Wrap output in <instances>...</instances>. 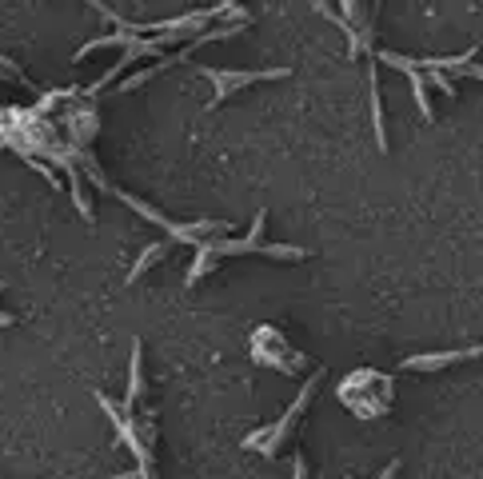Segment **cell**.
I'll use <instances>...</instances> for the list:
<instances>
[{"label":"cell","mask_w":483,"mask_h":479,"mask_svg":"<svg viewBox=\"0 0 483 479\" xmlns=\"http://www.w3.org/2000/svg\"><path fill=\"white\" fill-rule=\"evenodd\" d=\"M320 379H324V372H311L308 379H304V387H300V396L288 404V412L276 419L271 427H260V432H251L248 439H244V447L248 452H264V455H280V447L288 444V435H291V427L304 419V412H308V404H311V396H316V387H320Z\"/></svg>","instance_id":"obj_3"},{"label":"cell","mask_w":483,"mask_h":479,"mask_svg":"<svg viewBox=\"0 0 483 479\" xmlns=\"http://www.w3.org/2000/svg\"><path fill=\"white\" fill-rule=\"evenodd\" d=\"M5 288H8V284H5V279H0V292H5Z\"/></svg>","instance_id":"obj_12"},{"label":"cell","mask_w":483,"mask_h":479,"mask_svg":"<svg viewBox=\"0 0 483 479\" xmlns=\"http://www.w3.org/2000/svg\"><path fill=\"white\" fill-rule=\"evenodd\" d=\"M251 359H256L260 367L280 372V376H300L308 367V356L296 352V347L288 344V336L280 332V327H271V324L251 332Z\"/></svg>","instance_id":"obj_4"},{"label":"cell","mask_w":483,"mask_h":479,"mask_svg":"<svg viewBox=\"0 0 483 479\" xmlns=\"http://www.w3.org/2000/svg\"><path fill=\"white\" fill-rule=\"evenodd\" d=\"M184 56H188V48H184V53H172V56H160L156 64H148V68H140V73H133V76H128L124 84L116 88V93H136V88L153 84V80H156L160 73H168V68H172V64H180V60H184Z\"/></svg>","instance_id":"obj_8"},{"label":"cell","mask_w":483,"mask_h":479,"mask_svg":"<svg viewBox=\"0 0 483 479\" xmlns=\"http://www.w3.org/2000/svg\"><path fill=\"white\" fill-rule=\"evenodd\" d=\"M376 60H384L388 68H396V73H404L411 80V96H416V108L424 112V120H431L436 112H431V93H428V76L419 73V64H416V56H404V53H391V48H376L371 53Z\"/></svg>","instance_id":"obj_6"},{"label":"cell","mask_w":483,"mask_h":479,"mask_svg":"<svg viewBox=\"0 0 483 479\" xmlns=\"http://www.w3.org/2000/svg\"><path fill=\"white\" fill-rule=\"evenodd\" d=\"M459 76H471V80H483V64H476V60H471V64H464V68H459Z\"/></svg>","instance_id":"obj_10"},{"label":"cell","mask_w":483,"mask_h":479,"mask_svg":"<svg viewBox=\"0 0 483 479\" xmlns=\"http://www.w3.org/2000/svg\"><path fill=\"white\" fill-rule=\"evenodd\" d=\"M483 356V344L479 347H451V352H431V356H408L404 367L408 372H439V367H451V364H464V359H479Z\"/></svg>","instance_id":"obj_7"},{"label":"cell","mask_w":483,"mask_h":479,"mask_svg":"<svg viewBox=\"0 0 483 479\" xmlns=\"http://www.w3.org/2000/svg\"><path fill=\"white\" fill-rule=\"evenodd\" d=\"M164 256H168V244H148L144 252H140V259H136V264L128 268V284H136V279H144V272H148V268H156Z\"/></svg>","instance_id":"obj_9"},{"label":"cell","mask_w":483,"mask_h":479,"mask_svg":"<svg viewBox=\"0 0 483 479\" xmlns=\"http://www.w3.org/2000/svg\"><path fill=\"white\" fill-rule=\"evenodd\" d=\"M336 396L356 419H380L388 415L391 399H396V379L384 372H371V367H360L348 379H340Z\"/></svg>","instance_id":"obj_2"},{"label":"cell","mask_w":483,"mask_h":479,"mask_svg":"<svg viewBox=\"0 0 483 479\" xmlns=\"http://www.w3.org/2000/svg\"><path fill=\"white\" fill-rule=\"evenodd\" d=\"M396 472H399V459H391L384 472H380V479H396Z\"/></svg>","instance_id":"obj_11"},{"label":"cell","mask_w":483,"mask_h":479,"mask_svg":"<svg viewBox=\"0 0 483 479\" xmlns=\"http://www.w3.org/2000/svg\"><path fill=\"white\" fill-rule=\"evenodd\" d=\"M264 224H268V212L260 208L256 220H251L248 236H220V240H204V244L196 248V259L192 268H188V288H196L200 279H204L220 259L228 256H268V259H280V264H300V259H308L304 248H291V244H264Z\"/></svg>","instance_id":"obj_1"},{"label":"cell","mask_w":483,"mask_h":479,"mask_svg":"<svg viewBox=\"0 0 483 479\" xmlns=\"http://www.w3.org/2000/svg\"><path fill=\"white\" fill-rule=\"evenodd\" d=\"M204 76L212 80V104H220V100H228L232 93H240V88L248 84H260V80H284L288 68H248V73H232V68H204Z\"/></svg>","instance_id":"obj_5"}]
</instances>
